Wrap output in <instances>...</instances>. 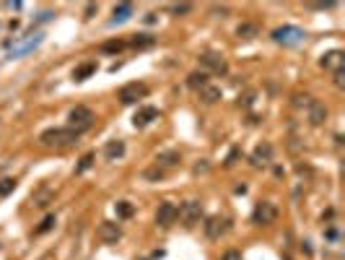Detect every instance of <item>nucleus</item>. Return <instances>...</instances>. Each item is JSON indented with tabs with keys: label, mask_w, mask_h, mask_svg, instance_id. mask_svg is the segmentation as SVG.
<instances>
[{
	"label": "nucleus",
	"mask_w": 345,
	"mask_h": 260,
	"mask_svg": "<svg viewBox=\"0 0 345 260\" xmlns=\"http://www.w3.org/2000/svg\"><path fill=\"white\" fill-rule=\"evenodd\" d=\"M50 198H52V192H50V190H45V192H39V195H34V206H39V208H45Z\"/></svg>",
	"instance_id": "c756f323"
},
{
	"label": "nucleus",
	"mask_w": 345,
	"mask_h": 260,
	"mask_svg": "<svg viewBox=\"0 0 345 260\" xmlns=\"http://www.w3.org/2000/svg\"><path fill=\"white\" fill-rule=\"evenodd\" d=\"M213 13H221V16H226V13H228V8H226V6H221V8H218V6H213Z\"/></svg>",
	"instance_id": "c9c22d12"
},
{
	"label": "nucleus",
	"mask_w": 345,
	"mask_h": 260,
	"mask_svg": "<svg viewBox=\"0 0 345 260\" xmlns=\"http://www.w3.org/2000/svg\"><path fill=\"white\" fill-rule=\"evenodd\" d=\"M52 226H55V216H47V219H45V221H42V224L34 229V234H45V232H50Z\"/></svg>",
	"instance_id": "cd10ccee"
},
{
	"label": "nucleus",
	"mask_w": 345,
	"mask_h": 260,
	"mask_svg": "<svg viewBox=\"0 0 345 260\" xmlns=\"http://www.w3.org/2000/svg\"><path fill=\"white\" fill-rule=\"evenodd\" d=\"M130 45H133L135 50H148V47L156 45V37H150V34H135V37L130 39Z\"/></svg>",
	"instance_id": "6ab92c4d"
},
{
	"label": "nucleus",
	"mask_w": 345,
	"mask_h": 260,
	"mask_svg": "<svg viewBox=\"0 0 345 260\" xmlns=\"http://www.w3.org/2000/svg\"><path fill=\"white\" fill-rule=\"evenodd\" d=\"M226 232H228V219H226V216H210V219L205 221V234L210 237V240H221Z\"/></svg>",
	"instance_id": "6e6552de"
},
{
	"label": "nucleus",
	"mask_w": 345,
	"mask_h": 260,
	"mask_svg": "<svg viewBox=\"0 0 345 260\" xmlns=\"http://www.w3.org/2000/svg\"><path fill=\"white\" fill-rule=\"evenodd\" d=\"M275 219H278V208H275V203L262 201V203H257V206H254L252 221H254L257 226H270Z\"/></svg>",
	"instance_id": "20e7f679"
},
{
	"label": "nucleus",
	"mask_w": 345,
	"mask_h": 260,
	"mask_svg": "<svg viewBox=\"0 0 345 260\" xmlns=\"http://www.w3.org/2000/svg\"><path fill=\"white\" fill-rule=\"evenodd\" d=\"M270 159H273V146L270 143H260L254 148V154H252V164L254 167H265Z\"/></svg>",
	"instance_id": "ddd939ff"
},
{
	"label": "nucleus",
	"mask_w": 345,
	"mask_h": 260,
	"mask_svg": "<svg viewBox=\"0 0 345 260\" xmlns=\"http://www.w3.org/2000/svg\"><path fill=\"white\" fill-rule=\"evenodd\" d=\"M133 13H135L133 3H120V6H114V13H112V21H109V24H112V26H117V24H125V21L130 18Z\"/></svg>",
	"instance_id": "4468645a"
},
{
	"label": "nucleus",
	"mask_w": 345,
	"mask_h": 260,
	"mask_svg": "<svg viewBox=\"0 0 345 260\" xmlns=\"http://www.w3.org/2000/svg\"><path fill=\"white\" fill-rule=\"evenodd\" d=\"M39 42H42V34H36L34 39H29V42H26L24 47H18V50H13V57H18V55H26L29 50H34V47L39 45Z\"/></svg>",
	"instance_id": "a878e982"
},
{
	"label": "nucleus",
	"mask_w": 345,
	"mask_h": 260,
	"mask_svg": "<svg viewBox=\"0 0 345 260\" xmlns=\"http://www.w3.org/2000/svg\"><path fill=\"white\" fill-rule=\"evenodd\" d=\"M114 211H117L120 219H130V216L135 213V208H133V203H130V201H120V203L114 206Z\"/></svg>",
	"instance_id": "393cba45"
},
{
	"label": "nucleus",
	"mask_w": 345,
	"mask_h": 260,
	"mask_svg": "<svg viewBox=\"0 0 345 260\" xmlns=\"http://www.w3.org/2000/svg\"><path fill=\"white\" fill-rule=\"evenodd\" d=\"M143 177H145L148 182H159V180H164V177H166V169H161V167H156V164H154V167H148V169L143 172Z\"/></svg>",
	"instance_id": "5701e85b"
},
{
	"label": "nucleus",
	"mask_w": 345,
	"mask_h": 260,
	"mask_svg": "<svg viewBox=\"0 0 345 260\" xmlns=\"http://www.w3.org/2000/svg\"><path fill=\"white\" fill-rule=\"evenodd\" d=\"M257 34H260V26L257 24H239L236 26V37L239 39H254Z\"/></svg>",
	"instance_id": "412c9836"
},
{
	"label": "nucleus",
	"mask_w": 345,
	"mask_h": 260,
	"mask_svg": "<svg viewBox=\"0 0 345 260\" xmlns=\"http://www.w3.org/2000/svg\"><path fill=\"white\" fill-rule=\"evenodd\" d=\"M273 39L278 45H298L301 39H304V31L296 29V26H280L273 31Z\"/></svg>",
	"instance_id": "423d86ee"
},
{
	"label": "nucleus",
	"mask_w": 345,
	"mask_h": 260,
	"mask_svg": "<svg viewBox=\"0 0 345 260\" xmlns=\"http://www.w3.org/2000/svg\"><path fill=\"white\" fill-rule=\"evenodd\" d=\"M91 125H94V112L89 110V107H73L70 115H68V127L81 136L83 130H89Z\"/></svg>",
	"instance_id": "f03ea898"
},
{
	"label": "nucleus",
	"mask_w": 345,
	"mask_h": 260,
	"mask_svg": "<svg viewBox=\"0 0 345 260\" xmlns=\"http://www.w3.org/2000/svg\"><path fill=\"white\" fill-rule=\"evenodd\" d=\"M96 73V62H83V65H78V68L73 71V78L75 81H86L89 76H94Z\"/></svg>",
	"instance_id": "aec40b11"
},
{
	"label": "nucleus",
	"mask_w": 345,
	"mask_h": 260,
	"mask_svg": "<svg viewBox=\"0 0 345 260\" xmlns=\"http://www.w3.org/2000/svg\"><path fill=\"white\" fill-rule=\"evenodd\" d=\"M94 13H96V6H94V3H89V6H86V18H91Z\"/></svg>",
	"instance_id": "f704fd0d"
},
{
	"label": "nucleus",
	"mask_w": 345,
	"mask_h": 260,
	"mask_svg": "<svg viewBox=\"0 0 345 260\" xmlns=\"http://www.w3.org/2000/svg\"><path fill=\"white\" fill-rule=\"evenodd\" d=\"M200 99L205 102V104H215L221 99V89L218 86H210V83H205L203 89H200Z\"/></svg>",
	"instance_id": "a211bd4d"
},
{
	"label": "nucleus",
	"mask_w": 345,
	"mask_h": 260,
	"mask_svg": "<svg viewBox=\"0 0 345 260\" xmlns=\"http://www.w3.org/2000/svg\"><path fill=\"white\" fill-rule=\"evenodd\" d=\"M159 117H161V112L156 110V107H143V110L135 112L133 125H135V127H145L148 122H154V120H159Z\"/></svg>",
	"instance_id": "f8f14e48"
},
{
	"label": "nucleus",
	"mask_w": 345,
	"mask_h": 260,
	"mask_svg": "<svg viewBox=\"0 0 345 260\" xmlns=\"http://www.w3.org/2000/svg\"><path fill=\"white\" fill-rule=\"evenodd\" d=\"M221 260H242V255L236 252V250H228V252H226V255H223Z\"/></svg>",
	"instance_id": "72a5a7b5"
},
{
	"label": "nucleus",
	"mask_w": 345,
	"mask_h": 260,
	"mask_svg": "<svg viewBox=\"0 0 345 260\" xmlns=\"http://www.w3.org/2000/svg\"><path fill=\"white\" fill-rule=\"evenodd\" d=\"M312 102H314V99H312V96H306V94H304V96H301V94H296V96H293V104H296V107H301V110H309V104H312Z\"/></svg>",
	"instance_id": "7c9ffc66"
},
{
	"label": "nucleus",
	"mask_w": 345,
	"mask_h": 260,
	"mask_svg": "<svg viewBox=\"0 0 345 260\" xmlns=\"http://www.w3.org/2000/svg\"><path fill=\"white\" fill-rule=\"evenodd\" d=\"M322 68H327V71H342V65H345V55L340 52V50H330V52H325L322 55Z\"/></svg>",
	"instance_id": "9d476101"
},
{
	"label": "nucleus",
	"mask_w": 345,
	"mask_h": 260,
	"mask_svg": "<svg viewBox=\"0 0 345 260\" xmlns=\"http://www.w3.org/2000/svg\"><path fill=\"white\" fill-rule=\"evenodd\" d=\"M177 211H179V208H177L174 203H169V201H166V203H161V206H159V211H156V224H159L161 229H169L171 224L177 221Z\"/></svg>",
	"instance_id": "1a4fd4ad"
},
{
	"label": "nucleus",
	"mask_w": 345,
	"mask_h": 260,
	"mask_svg": "<svg viewBox=\"0 0 345 260\" xmlns=\"http://www.w3.org/2000/svg\"><path fill=\"white\" fill-rule=\"evenodd\" d=\"M99 240L101 242H106V245H112V242H117L120 237H122V232H120V226L117 224H112V221H104V224H99Z\"/></svg>",
	"instance_id": "9b49d317"
},
{
	"label": "nucleus",
	"mask_w": 345,
	"mask_h": 260,
	"mask_svg": "<svg viewBox=\"0 0 345 260\" xmlns=\"http://www.w3.org/2000/svg\"><path fill=\"white\" fill-rule=\"evenodd\" d=\"M148 94V86L145 83H140V81H133V83H125L122 89H120V102L122 104H135L138 99H143Z\"/></svg>",
	"instance_id": "39448f33"
},
{
	"label": "nucleus",
	"mask_w": 345,
	"mask_h": 260,
	"mask_svg": "<svg viewBox=\"0 0 345 260\" xmlns=\"http://www.w3.org/2000/svg\"><path fill=\"white\" fill-rule=\"evenodd\" d=\"M39 141L47 148H65V146H73L78 141V133L70 127H50L39 136Z\"/></svg>",
	"instance_id": "f257e3e1"
},
{
	"label": "nucleus",
	"mask_w": 345,
	"mask_h": 260,
	"mask_svg": "<svg viewBox=\"0 0 345 260\" xmlns=\"http://www.w3.org/2000/svg\"><path fill=\"white\" fill-rule=\"evenodd\" d=\"M182 161V156H179V151H161V154L156 156V167H161V169H169V167H177Z\"/></svg>",
	"instance_id": "dca6fc26"
},
{
	"label": "nucleus",
	"mask_w": 345,
	"mask_h": 260,
	"mask_svg": "<svg viewBox=\"0 0 345 260\" xmlns=\"http://www.w3.org/2000/svg\"><path fill=\"white\" fill-rule=\"evenodd\" d=\"M169 11L174 13V16H184V13H189V11H192V6H189V3H177V6H171Z\"/></svg>",
	"instance_id": "2f4dec72"
},
{
	"label": "nucleus",
	"mask_w": 345,
	"mask_h": 260,
	"mask_svg": "<svg viewBox=\"0 0 345 260\" xmlns=\"http://www.w3.org/2000/svg\"><path fill=\"white\" fill-rule=\"evenodd\" d=\"M91 164H94V154H86V156L78 161V167H75V175H83V172L89 169Z\"/></svg>",
	"instance_id": "bb28decb"
},
{
	"label": "nucleus",
	"mask_w": 345,
	"mask_h": 260,
	"mask_svg": "<svg viewBox=\"0 0 345 260\" xmlns=\"http://www.w3.org/2000/svg\"><path fill=\"white\" fill-rule=\"evenodd\" d=\"M177 216L182 219V224H184L187 229H192L195 224H200V219H203V206H200V201H187V203L177 211Z\"/></svg>",
	"instance_id": "7ed1b4c3"
},
{
	"label": "nucleus",
	"mask_w": 345,
	"mask_h": 260,
	"mask_svg": "<svg viewBox=\"0 0 345 260\" xmlns=\"http://www.w3.org/2000/svg\"><path fill=\"white\" fill-rule=\"evenodd\" d=\"M198 60H200L203 68H208V71H213V73H218V76H226V73H228L226 60H223L221 55H215V52H203Z\"/></svg>",
	"instance_id": "0eeeda50"
},
{
	"label": "nucleus",
	"mask_w": 345,
	"mask_h": 260,
	"mask_svg": "<svg viewBox=\"0 0 345 260\" xmlns=\"http://www.w3.org/2000/svg\"><path fill=\"white\" fill-rule=\"evenodd\" d=\"M335 86H337V89H342V86H345V73L342 71L335 73Z\"/></svg>",
	"instance_id": "473e14b6"
},
{
	"label": "nucleus",
	"mask_w": 345,
	"mask_h": 260,
	"mask_svg": "<svg viewBox=\"0 0 345 260\" xmlns=\"http://www.w3.org/2000/svg\"><path fill=\"white\" fill-rule=\"evenodd\" d=\"M13 187H16V180H13V177L0 180V195H8V192H13Z\"/></svg>",
	"instance_id": "c85d7f7f"
},
{
	"label": "nucleus",
	"mask_w": 345,
	"mask_h": 260,
	"mask_svg": "<svg viewBox=\"0 0 345 260\" xmlns=\"http://www.w3.org/2000/svg\"><path fill=\"white\" fill-rule=\"evenodd\" d=\"M205 83H208V73H203V71L200 73L195 71V73L187 76V86H189V89H203Z\"/></svg>",
	"instance_id": "4be33fe9"
},
{
	"label": "nucleus",
	"mask_w": 345,
	"mask_h": 260,
	"mask_svg": "<svg viewBox=\"0 0 345 260\" xmlns=\"http://www.w3.org/2000/svg\"><path fill=\"white\" fill-rule=\"evenodd\" d=\"M306 115H309V122H312V125H322V122L327 120V110H325V104H319V102H312V104H309Z\"/></svg>",
	"instance_id": "2eb2a0df"
},
{
	"label": "nucleus",
	"mask_w": 345,
	"mask_h": 260,
	"mask_svg": "<svg viewBox=\"0 0 345 260\" xmlns=\"http://www.w3.org/2000/svg\"><path fill=\"white\" fill-rule=\"evenodd\" d=\"M122 154H125V143L122 141H109V143H106V148H104V156L109 159V161H117Z\"/></svg>",
	"instance_id": "f3484780"
},
{
	"label": "nucleus",
	"mask_w": 345,
	"mask_h": 260,
	"mask_svg": "<svg viewBox=\"0 0 345 260\" xmlns=\"http://www.w3.org/2000/svg\"><path fill=\"white\" fill-rule=\"evenodd\" d=\"M125 50V42L122 39H109V42H104L101 45V52H109V55H117Z\"/></svg>",
	"instance_id": "b1692460"
}]
</instances>
